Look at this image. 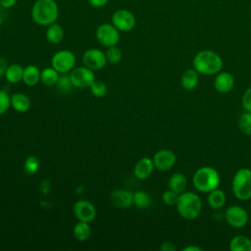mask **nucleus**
I'll return each instance as SVG.
<instances>
[{"label": "nucleus", "mask_w": 251, "mask_h": 251, "mask_svg": "<svg viewBox=\"0 0 251 251\" xmlns=\"http://www.w3.org/2000/svg\"><path fill=\"white\" fill-rule=\"evenodd\" d=\"M31 19L38 25L48 26L56 23L59 7L55 0H36L31 8Z\"/></svg>", "instance_id": "1"}, {"label": "nucleus", "mask_w": 251, "mask_h": 251, "mask_svg": "<svg viewBox=\"0 0 251 251\" xmlns=\"http://www.w3.org/2000/svg\"><path fill=\"white\" fill-rule=\"evenodd\" d=\"M193 68L202 75H211L220 73L223 68L221 56L212 50H201L193 58Z\"/></svg>", "instance_id": "2"}, {"label": "nucleus", "mask_w": 251, "mask_h": 251, "mask_svg": "<svg viewBox=\"0 0 251 251\" xmlns=\"http://www.w3.org/2000/svg\"><path fill=\"white\" fill-rule=\"evenodd\" d=\"M176 206L178 214L183 219L189 221L196 219L202 210V202L200 197L191 191H183L180 193Z\"/></svg>", "instance_id": "3"}, {"label": "nucleus", "mask_w": 251, "mask_h": 251, "mask_svg": "<svg viewBox=\"0 0 251 251\" xmlns=\"http://www.w3.org/2000/svg\"><path fill=\"white\" fill-rule=\"evenodd\" d=\"M220 175L212 167H202L198 169L192 177L194 187L201 192H210L220 185Z\"/></svg>", "instance_id": "4"}, {"label": "nucleus", "mask_w": 251, "mask_h": 251, "mask_svg": "<svg viewBox=\"0 0 251 251\" xmlns=\"http://www.w3.org/2000/svg\"><path fill=\"white\" fill-rule=\"evenodd\" d=\"M231 188L234 196L239 200L251 198V169L242 168L233 176Z\"/></svg>", "instance_id": "5"}, {"label": "nucleus", "mask_w": 251, "mask_h": 251, "mask_svg": "<svg viewBox=\"0 0 251 251\" xmlns=\"http://www.w3.org/2000/svg\"><path fill=\"white\" fill-rule=\"evenodd\" d=\"M75 65V56L70 50H59L57 51L52 59L51 66L61 75L70 73Z\"/></svg>", "instance_id": "6"}, {"label": "nucleus", "mask_w": 251, "mask_h": 251, "mask_svg": "<svg viewBox=\"0 0 251 251\" xmlns=\"http://www.w3.org/2000/svg\"><path fill=\"white\" fill-rule=\"evenodd\" d=\"M98 42L105 47H111L120 41V30L113 24H101L95 32Z\"/></svg>", "instance_id": "7"}, {"label": "nucleus", "mask_w": 251, "mask_h": 251, "mask_svg": "<svg viewBox=\"0 0 251 251\" xmlns=\"http://www.w3.org/2000/svg\"><path fill=\"white\" fill-rule=\"evenodd\" d=\"M70 77L74 87L76 88H89L95 80V74L93 70L85 67L74 68L70 72Z\"/></svg>", "instance_id": "8"}, {"label": "nucleus", "mask_w": 251, "mask_h": 251, "mask_svg": "<svg viewBox=\"0 0 251 251\" xmlns=\"http://www.w3.org/2000/svg\"><path fill=\"white\" fill-rule=\"evenodd\" d=\"M248 218L247 211L241 206L232 205L227 207L225 211V220L230 226L235 228L245 226L248 222Z\"/></svg>", "instance_id": "9"}, {"label": "nucleus", "mask_w": 251, "mask_h": 251, "mask_svg": "<svg viewBox=\"0 0 251 251\" xmlns=\"http://www.w3.org/2000/svg\"><path fill=\"white\" fill-rule=\"evenodd\" d=\"M136 20L134 15L127 9H119L112 15V24L120 31H129L135 25Z\"/></svg>", "instance_id": "10"}, {"label": "nucleus", "mask_w": 251, "mask_h": 251, "mask_svg": "<svg viewBox=\"0 0 251 251\" xmlns=\"http://www.w3.org/2000/svg\"><path fill=\"white\" fill-rule=\"evenodd\" d=\"M107 62L108 61L106 58V54L98 48L87 49L82 55L83 65L93 71L103 69L106 66Z\"/></svg>", "instance_id": "11"}, {"label": "nucleus", "mask_w": 251, "mask_h": 251, "mask_svg": "<svg viewBox=\"0 0 251 251\" xmlns=\"http://www.w3.org/2000/svg\"><path fill=\"white\" fill-rule=\"evenodd\" d=\"M73 212L77 221L91 223L96 217V208L88 200H77L73 207Z\"/></svg>", "instance_id": "12"}, {"label": "nucleus", "mask_w": 251, "mask_h": 251, "mask_svg": "<svg viewBox=\"0 0 251 251\" xmlns=\"http://www.w3.org/2000/svg\"><path fill=\"white\" fill-rule=\"evenodd\" d=\"M154 167L159 171H168L174 167L176 161V154L169 149L158 150L153 156Z\"/></svg>", "instance_id": "13"}, {"label": "nucleus", "mask_w": 251, "mask_h": 251, "mask_svg": "<svg viewBox=\"0 0 251 251\" xmlns=\"http://www.w3.org/2000/svg\"><path fill=\"white\" fill-rule=\"evenodd\" d=\"M111 203L119 208H128L133 205V193L126 189H115L110 195Z\"/></svg>", "instance_id": "14"}, {"label": "nucleus", "mask_w": 251, "mask_h": 251, "mask_svg": "<svg viewBox=\"0 0 251 251\" xmlns=\"http://www.w3.org/2000/svg\"><path fill=\"white\" fill-rule=\"evenodd\" d=\"M214 86L215 89L222 94L228 93L234 86V77L227 72L218 73L214 80Z\"/></svg>", "instance_id": "15"}, {"label": "nucleus", "mask_w": 251, "mask_h": 251, "mask_svg": "<svg viewBox=\"0 0 251 251\" xmlns=\"http://www.w3.org/2000/svg\"><path fill=\"white\" fill-rule=\"evenodd\" d=\"M154 168L153 160L148 157H143L135 164L133 174L138 179H145L152 174Z\"/></svg>", "instance_id": "16"}, {"label": "nucleus", "mask_w": 251, "mask_h": 251, "mask_svg": "<svg viewBox=\"0 0 251 251\" xmlns=\"http://www.w3.org/2000/svg\"><path fill=\"white\" fill-rule=\"evenodd\" d=\"M11 106L18 113H25L30 108V99L22 92H16L11 96Z\"/></svg>", "instance_id": "17"}, {"label": "nucleus", "mask_w": 251, "mask_h": 251, "mask_svg": "<svg viewBox=\"0 0 251 251\" xmlns=\"http://www.w3.org/2000/svg\"><path fill=\"white\" fill-rule=\"evenodd\" d=\"M40 70L34 65H28L24 68L23 81L27 86H34L40 80Z\"/></svg>", "instance_id": "18"}, {"label": "nucleus", "mask_w": 251, "mask_h": 251, "mask_svg": "<svg viewBox=\"0 0 251 251\" xmlns=\"http://www.w3.org/2000/svg\"><path fill=\"white\" fill-rule=\"evenodd\" d=\"M186 184H187V180L185 176L179 172L173 174L168 180L169 188L178 194L184 191Z\"/></svg>", "instance_id": "19"}, {"label": "nucleus", "mask_w": 251, "mask_h": 251, "mask_svg": "<svg viewBox=\"0 0 251 251\" xmlns=\"http://www.w3.org/2000/svg\"><path fill=\"white\" fill-rule=\"evenodd\" d=\"M45 36L49 43L58 44L63 40V37H64L63 27L57 23L51 24L50 25L47 26Z\"/></svg>", "instance_id": "20"}, {"label": "nucleus", "mask_w": 251, "mask_h": 251, "mask_svg": "<svg viewBox=\"0 0 251 251\" xmlns=\"http://www.w3.org/2000/svg\"><path fill=\"white\" fill-rule=\"evenodd\" d=\"M226 197L225 192L219 188H216L210 191L207 197L208 205L212 209H220L224 207L226 204Z\"/></svg>", "instance_id": "21"}, {"label": "nucleus", "mask_w": 251, "mask_h": 251, "mask_svg": "<svg viewBox=\"0 0 251 251\" xmlns=\"http://www.w3.org/2000/svg\"><path fill=\"white\" fill-rule=\"evenodd\" d=\"M198 74L199 73L194 68L186 70L181 76L182 87L186 90L194 89L198 84V80H199Z\"/></svg>", "instance_id": "22"}, {"label": "nucleus", "mask_w": 251, "mask_h": 251, "mask_svg": "<svg viewBox=\"0 0 251 251\" xmlns=\"http://www.w3.org/2000/svg\"><path fill=\"white\" fill-rule=\"evenodd\" d=\"M24 68L19 64H12L7 67L5 72V78L10 83H18L23 80Z\"/></svg>", "instance_id": "23"}, {"label": "nucleus", "mask_w": 251, "mask_h": 251, "mask_svg": "<svg viewBox=\"0 0 251 251\" xmlns=\"http://www.w3.org/2000/svg\"><path fill=\"white\" fill-rule=\"evenodd\" d=\"M231 251H251V239L245 235H236L229 242Z\"/></svg>", "instance_id": "24"}, {"label": "nucleus", "mask_w": 251, "mask_h": 251, "mask_svg": "<svg viewBox=\"0 0 251 251\" xmlns=\"http://www.w3.org/2000/svg\"><path fill=\"white\" fill-rule=\"evenodd\" d=\"M73 234H74L75 238L78 241L87 240L91 234V228H90L89 223L78 221L74 226Z\"/></svg>", "instance_id": "25"}, {"label": "nucleus", "mask_w": 251, "mask_h": 251, "mask_svg": "<svg viewBox=\"0 0 251 251\" xmlns=\"http://www.w3.org/2000/svg\"><path fill=\"white\" fill-rule=\"evenodd\" d=\"M60 74L51 66L46 67L40 72V81L46 86L56 85Z\"/></svg>", "instance_id": "26"}, {"label": "nucleus", "mask_w": 251, "mask_h": 251, "mask_svg": "<svg viewBox=\"0 0 251 251\" xmlns=\"http://www.w3.org/2000/svg\"><path fill=\"white\" fill-rule=\"evenodd\" d=\"M150 204V196L145 191H136L133 193V205L137 208L144 209Z\"/></svg>", "instance_id": "27"}, {"label": "nucleus", "mask_w": 251, "mask_h": 251, "mask_svg": "<svg viewBox=\"0 0 251 251\" xmlns=\"http://www.w3.org/2000/svg\"><path fill=\"white\" fill-rule=\"evenodd\" d=\"M105 54H106L107 61L110 64H118L121 62V60L123 58L122 50L117 45L107 47V51Z\"/></svg>", "instance_id": "28"}, {"label": "nucleus", "mask_w": 251, "mask_h": 251, "mask_svg": "<svg viewBox=\"0 0 251 251\" xmlns=\"http://www.w3.org/2000/svg\"><path fill=\"white\" fill-rule=\"evenodd\" d=\"M238 126L243 133L251 136V112L246 111L239 117Z\"/></svg>", "instance_id": "29"}, {"label": "nucleus", "mask_w": 251, "mask_h": 251, "mask_svg": "<svg viewBox=\"0 0 251 251\" xmlns=\"http://www.w3.org/2000/svg\"><path fill=\"white\" fill-rule=\"evenodd\" d=\"M39 169V160L35 156H28L24 164V170L27 175H34Z\"/></svg>", "instance_id": "30"}, {"label": "nucleus", "mask_w": 251, "mask_h": 251, "mask_svg": "<svg viewBox=\"0 0 251 251\" xmlns=\"http://www.w3.org/2000/svg\"><path fill=\"white\" fill-rule=\"evenodd\" d=\"M89 88H90L91 94L97 98H101V97L105 96L107 93V85L105 82H103L101 80L95 79Z\"/></svg>", "instance_id": "31"}, {"label": "nucleus", "mask_w": 251, "mask_h": 251, "mask_svg": "<svg viewBox=\"0 0 251 251\" xmlns=\"http://www.w3.org/2000/svg\"><path fill=\"white\" fill-rule=\"evenodd\" d=\"M57 88L62 92H69L72 87H74L70 75L68 74H61V75L58 78V81L56 83Z\"/></svg>", "instance_id": "32"}, {"label": "nucleus", "mask_w": 251, "mask_h": 251, "mask_svg": "<svg viewBox=\"0 0 251 251\" xmlns=\"http://www.w3.org/2000/svg\"><path fill=\"white\" fill-rule=\"evenodd\" d=\"M11 106V96L3 89H0V116L5 114Z\"/></svg>", "instance_id": "33"}, {"label": "nucleus", "mask_w": 251, "mask_h": 251, "mask_svg": "<svg viewBox=\"0 0 251 251\" xmlns=\"http://www.w3.org/2000/svg\"><path fill=\"white\" fill-rule=\"evenodd\" d=\"M178 193L173 191L172 189H168L166 191H164L163 195H162V199H163V202L168 205V206H173V205H176V202H177V199H178Z\"/></svg>", "instance_id": "34"}, {"label": "nucleus", "mask_w": 251, "mask_h": 251, "mask_svg": "<svg viewBox=\"0 0 251 251\" xmlns=\"http://www.w3.org/2000/svg\"><path fill=\"white\" fill-rule=\"evenodd\" d=\"M242 107L247 111V112H251V87L247 88L242 96Z\"/></svg>", "instance_id": "35"}, {"label": "nucleus", "mask_w": 251, "mask_h": 251, "mask_svg": "<svg viewBox=\"0 0 251 251\" xmlns=\"http://www.w3.org/2000/svg\"><path fill=\"white\" fill-rule=\"evenodd\" d=\"M108 1L109 0H88V3L94 8H102L107 5Z\"/></svg>", "instance_id": "36"}, {"label": "nucleus", "mask_w": 251, "mask_h": 251, "mask_svg": "<svg viewBox=\"0 0 251 251\" xmlns=\"http://www.w3.org/2000/svg\"><path fill=\"white\" fill-rule=\"evenodd\" d=\"M161 250L162 251H175L176 250V246L172 242H170V241H165L161 245Z\"/></svg>", "instance_id": "37"}, {"label": "nucleus", "mask_w": 251, "mask_h": 251, "mask_svg": "<svg viewBox=\"0 0 251 251\" xmlns=\"http://www.w3.org/2000/svg\"><path fill=\"white\" fill-rule=\"evenodd\" d=\"M1 2V7L4 9H9L12 8L16 5L17 0H0Z\"/></svg>", "instance_id": "38"}, {"label": "nucleus", "mask_w": 251, "mask_h": 251, "mask_svg": "<svg viewBox=\"0 0 251 251\" xmlns=\"http://www.w3.org/2000/svg\"><path fill=\"white\" fill-rule=\"evenodd\" d=\"M7 62L3 58H0V78L5 75V72L7 70Z\"/></svg>", "instance_id": "39"}, {"label": "nucleus", "mask_w": 251, "mask_h": 251, "mask_svg": "<svg viewBox=\"0 0 251 251\" xmlns=\"http://www.w3.org/2000/svg\"><path fill=\"white\" fill-rule=\"evenodd\" d=\"M202 249L195 246V245H188L183 248V251H201Z\"/></svg>", "instance_id": "40"}, {"label": "nucleus", "mask_w": 251, "mask_h": 251, "mask_svg": "<svg viewBox=\"0 0 251 251\" xmlns=\"http://www.w3.org/2000/svg\"><path fill=\"white\" fill-rule=\"evenodd\" d=\"M2 24H3V18L0 16V26L2 25Z\"/></svg>", "instance_id": "41"}, {"label": "nucleus", "mask_w": 251, "mask_h": 251, "mask_svg": "<svg viewBox=\"0 0 251 251\" xmlns=\"http://www.w3.org/2000/svg\"><path fill=\"white\" fill-rule=\"evenodd\" d=\"M1 8H2V7H1V2H0V9H1Z\"/></svg>", "instance_id": "42"}]
</instances>
